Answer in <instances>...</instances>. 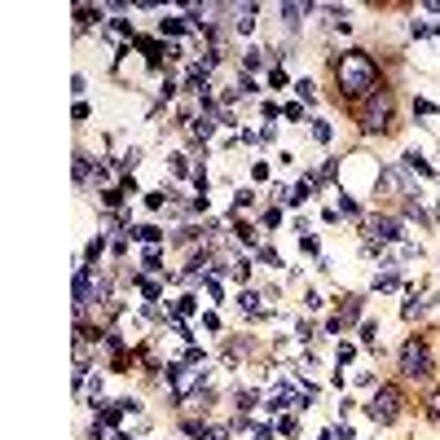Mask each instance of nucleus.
Listing matches in <instances>:
<instances>
[{"mask_svg":"<svg viewBox=\"0 0 440 440\" xmlns=\"http://www.w3.org/2000/svg\"><path fill=\"white\" fill-rule=\"evenodd\" d=\"M334 84H339V97H348V101H366L374 88H383L374 58L361 53V48H348V53L334 62Z\"/></svg>","mask_w":440,"mask_h":440,"instance_id":"nucleus-1","label":"nucleus"},{"mask_svg":"<svg viewBox=\"0 0 440 440\" xmlns=\"http://www.w3.org/2000/svg\"><path fill=\"white\" fill-rule=\"evenodd\" d=\"M357 119H361V128L366 133H392V119H396V101H392V93L387 88H374L366 101H361V111H357Z\"/></svg>","mask_w":440,"mask_h":440,"instance_id":"nucleus-2","label":"nucleus"},{"mask_svg":"<svg viewBox=\"0 0 440 440\" xmlns=\"http://www.w3.org/2000/svg\"><path fill=\"white\" fill-rule=\"evenodd\" d=\"M401 405H405V392H401L396 383H383L379 392H374V401L366 405V414H370L379 427H392V423L401 419Z\"/></svg>","mask_w":440,"mask_h":440,"instance_id":"nucleus-3","label":"nucleus"},{"mask_svg":"<svg viewBox=\"0 0 440 440\" xmlns=\"http://www.w3.org/2000/svg\"><path fill=\"white\" fill-rule=\"evenodd\" d=\"M396 370L405 379H427L431 374V348H427V339H405L401 357H396Z\"/></svg>","mask_w":440,"mask_h":440,"instance_id":"nucleus-4","label":"nucleus"},{"mask_svg":"<svg viewBox=\"0 0 440 440\" xmlns=\"http://www.w3.org/2000/svg\"><path fill=\"white\" fill-rule=\"evenodd\" d=\"M366 234H379L383 242H401V238H405V229H401V220H396V216H374V220L366 225Z\"/></svg>","mask_w":440,"mask_h":440,"instance_id":"nucleus-5","label":"nucleus"},{"mask_svg":"<svg viewBox=\"0 0 440 440\" xmlns=\"http://www.w3.org/2000/svg\"><path fill=\"white\" fill-rule=\"evenodd\" d=\"M401 185H405L401 168H383V172H379V180H374V190H383V194H401Z\"/></svg>","mask_w":440,"mask_h":440,"instance_id":"nucleus-6","label":"nucleus"},{"mask_svg":"<svg viewBox=\"0 0 440 440\" xmlns=\"http://www.w3.org/2000/svg\"><path fill=\"white\" fill-rule=\"evenodd\" d=\"M317 185H322V176H304L300 185L291 190V198H287V203H291V207H300L304 198H313V194H317Z\"/></svg>","mask_w":440,"mask_h":440,"instance_id":"nucleus-7","label":"nucleus"},{"mask_svg":"<svg viewBox=\"0 0 440 440\" xmlns=\"http://www.w3.org/2000/svg\"><path fill=\"white\" fill-rule=\"evenodd\" d=\"M401 159H405V168H409V172H419V176H427V180L436 176V168H431V163L423 159V154H419V150H405V154H401Z\"/></svg>","mask_w":440,"mask_h":440,"instance_id":"nucleus-8","label":"nucleus"},{"mask_svg":"<svg viewBox=\"0 0 440 440\" xmlns=\"http://www.w3.org/2000/svg\"><path fill=\"white\" fill-rule=\"evenodd\" d=\"M128 234H137L141 242H150V247H159L163 242V229H154V225H141V229H128Z\"/></svg>","mask_w":440,"mask_h":440,"instance_id":"nucleus-9","label":"nucleus"},{"mask_svg":"<svg viewBox=\"0 0 440 440\" xmlns=\"http://www.w3.org/2000/svg\"><path fill=\"white\" fill-rule=\"evenodd\" d=\"M101 251H106V238H93V242H88V247H84V269H88V265H97V260H101Z\"/></svg>","mask_w":440,"mask_h":440,"instance_id":"nucleus-10","label":"nucleus"},{"mask_svg":"<svg viewBox=\"0 0 440 440\" xmlns=\"http://www.w3.org/2000/svg\"><path fill=\"white\" fill-rule=\"evenodd\" d=\"M344 322H357L361 317V295H344V313H339Z\"/></svg>","mask_w":440,"mask_h":440,"instance_id":"nucleus-11","label":"nucleus"},{"mask_svg":"<svg viewBox=\"0 0 440 440\" xmlns=\"http://www.w3.org/2000/svg\"><path fill=\"white\" fill-rule=\"evenodd\" d=\"M374 291H401V277L396 273H379L374 277Z\"/></svg>","mask_w":440,"mask_h":440,"instance_id":"nucleus-12","label":"nucleus"},{"mask_svg":"<svg viewBox=\"0 0 440 440\" xmlns=\"http://www.w3.org/2000/svg\"><path fill=\"white\" fill-rule=\"evenodd\" d=\"M159 31H163V36H180V31H185V22H180V18H163Z\"/></svg>","mask_w":440,"mask_h":440,"instance_id":"nucleus-13","label":"nucleus"},{"mask_svg":"<svg viewBox=\"0 0 440 440\" xmlns=\"http://www.w3.org/2000/svg\"><path fill=\"white\" fill-rule=\"evenodd\" d=\"M295 93H300L304 101H317V88H313V80H295Z\"/></svg>","mask_w":440,"mask_h":440,"instance_id":"nucleus-14","label":"nucleus"},{"mask_svg":"<svg viewBox=\"0 0 440 440\" xmlns=\"http://www.w3.org/2000/svg\"><path fill=\"white\" fill-rule=\"evenodd\" d=\"M427 419H431V423H440V387L427 396Z\"/></svg>","mask_w":440,"mask_h":440,"instance_id":"nucleus-15","label":"nucleus"},{"mask_svg":"<svg viewBox=\"0 0 440 440\" xmlns=\"http://www.w3.org/2000/svg\"><path fill=\"white\" fill-rule=\"evenodd\" d=\"M419 313H423V304H419V300H405V304H401V317H405V322H414Z\"/></svg>","mask_w":440,"mask_h":440,"instance_id":"nucleus-16","label":"nucleus"},{"mask_svg":"<svg viewBox=\"0 0 440 440\" xmlns=\"http://www.w3.org/2000/svg\"><path fill=\"white\" fill-rule=\"evenodd\" d=\"M300 14H308V5H282V18L287 22H300Z\"/></svg>","mask_w":440,"mask_h":440,"instance_id":"nucleus-17","label":"nucleus"},{"mask_svg":"<svg viewBox=\"0 0 440 440\" xmlns=\"http://www.w3.org/2000/svg\"><path fill=\"white\" fill-rule=\"evenodd\" d=\"M291 405V392H277V396H269V409L277 414V409H287Z\"/></svg>","mask_w":440,"mask_h":440,"instance_id":"nucleus-18","label":"nucleus"},{"mask_svg":"<svg viewBox=\"0 0 440 440\" xmlns=\"http://www.w3.org/2000/svg\"><path fill=\"white\" fill-rule=\"evenodd\" d=\"M242 66H247V71L260 66V48H247V53H242Z\"/></svg>","mask_w":440,"mask_h":440,"instance_id":"nucleus-19","label":"nucleus"},{"mask_svg":"<svg viewBox=\"0 0 440 440\" xmlns=\"http://www.w3.org/2000/svg\"><path fill=\"white\" fill-rule=\"evenodd\" d=\"M374 330H379L374 322H366V326H361V344H366V348H374Z\"/></svg>","mask_w":440,"mask_h":440,"instance_id":"nucleus-20","label":"nucleus"},{"mask_svg":"<svg viewBox=\"0 0 440 440\" xmlns=\"http://www.w3.org/2000/svg\"><path fill=\"white\" fill-rule=\"evenodd\" d=\"M313 137L326 145V141H330V123H322V119H317V123H313Z\"/></svg>","mask_w":440,"mask_h":440,"instance_id":"nucleus-21","label":"nucleus"},{"mask_svg":"<svg viewBox=\"0 0 440 440\" xmlns=\"http://www.w3.org/2000/svg\"><path fill=\"white\" fill-rule=\"evenodd\" d=\"M269 84H273V88H287V71L273 66V71H269Z\"/></svg>","mask_w":440,"mask_h":440,"instance_id":"nucleus-22","label":"nucleus"},{"mask_svg":"<svg viewBox=\"0 0 440 440\" xmlns=\"http://www.w3.org/2000/svg\"><path fill=\"white\" fill-rule=\"evenodd\" d=\"M172 172H176V176H185V172H190V163H185V154H172Z\"/></svg>","mask_w":440,"mask_h":440,"instance_id":"nucleus-23","label":"nucleus"},{"mask_svg":"<svg viewBox=\"0 0 440 440\" xmlns=\"http://www.w3.org/2000/svg\"><path fill=\"white\" fill-rule=\"evenodd\" d=\"M101 203H106V207H119V203H123V190H106V194H101Z\"/></svg>","mask_w":440,"mask_h":440,"instance_id":"nucleus-24","label":"nucleus"},{"mask_svg":"<svg viewBox=\"0 0 440 440\" xmlns=\"http://www.w3.org/2000/svg\"><path fill=\"white\" fill-rule=\"evenodd\" d=\"M282 225V212H277V207H269V212H265V229H277Z\"/></svg>","mask_w":440,"mask_h":440,"instance_id":"nucleus-25","label":"nucleus"},{"mask_svg":"<svg viewBox=\"0 0 440 440\" xmlns=\"http://www.w3.org/2000/svg\"><path fill=\"white\" fill-rule=\"evenodd\" d=\"M119 414H123L119 405H115V409H101V423H106V427H115V423H119Z\"/></svg>","mask_w":440,"mask_h":440,"instance_id":"nucleus-26","label":"nucleus"},{"mask_svg":"<svg viewBox=\"0 0 440 440\" xmlns=\"http://www.w3.org/2000/svg\"><path fill=\"white\" fill-rule=\"evenodd\" d=\"M75 180H80V185L88 180V159H75Z\"/></svg>","mask_w":440,"mask_h":440,"instance_id":"nucleus-27","label":"nucleus"},{"mask_svg":"<svg viewBox=\"0 0 440 440\" xmlns=\"http://www.w3.org/2000/svg\"><path fill=\"white\" fill-rule=\"evenodd\" d=\"M234 401H238V409H242V414H247V409H251V405H255V392H238V396H234Z\"/></svg>","mask_w":440,"mask_h":440,"instance_id":"nucleus-28","label":"nucleus"},{"mask_svg":"<svg viewBox=\"0 0 440 440\" xmlns=\"http://www.w3.org/2000/svg\"><path fill=\"white\" fill-rule=\"evenodd\" d=\"M150 269H159V247H150V251H145V273H150Z\"/></svg>","mask_w":440,"mask_h":440,"instance_id":"nucleus-29","label":"nucleus"},{"mask_svg":"<svg viewBox=\"0 0 440 440\" xmlns=\"http://www.w3.org/2000/svg\"><path fill=\"white\" fill-rule=\"evenodd\" d=\"M352 357H357V348H352V344H339V366H348Z\"/></svg>","mask_w":440,"mask_h":440,"instance_id":"nucleus-30","label":"nucleus"},{"mask_svg":"<svg viewBox=\"0 0 440 440\" xmlns=\"http://www.w3.org/2000/svg\"><path fill=\"white\" fill-rule=\"evenodd\" d=\"M414 111H419V115H436V106H431L427 97H419V101H414Z\"/></svg>","mask_w":440,"mask_h":440,"instance_id":"nucleus-31","label":"nucleus"},{"mask_svg":"<svg viewBox=\"0 0 440 440\" xmlns=\"http://www.w3.org/2000/svg\"><path fill=\"white\" fill-rule=\"evenodd\" d=\"M145 207H154V212H159V207H163V194H159V190H150V194H145Z\"/></svg>","mask_w":440,"mask_h":440,"instance_id":"nucleus-32","label":"nucleus"},{"mask_svg":"<svg viewBox=\"0 0 440 440\" xmlns=\"http://www.w3.org/2000/svg\"><path fill=\"white\" fill-rule=\"evenodd\" d=\"M339 212H344V216H357V212H361V207H357L352 198H339Z\"/></svg>","mask_w":440,"mask_h":440,"instance_id":"nucleus-33","label":"nucleus"},{"mask_svg":"<svg viewBox=\"0 0 440 440\" xmlns=\"http://www.w3.org/2000/svg\"><path fill=\"white\" fill-rule=\"evenodd\" d=\"M300 251L304 255H317V238H300Z\"/></svg>","mask_w":440,"mask_h":440,"instance_id":"nucleus-34","label":"nucleus"},{"mask_svg":"<svg viewBox=\"0 0 440 440\" xmlns=\"http://www.w3.org/2000/svg\"><path fill=\"white\" fill-rule=\"evenodd\" d=\"M277 431L282 436H295V419H277Z\"/></svg>","mask_w":440,"mask_h":440,"instance_id":"nucleus-35","label":"nucleus"},{"mask_svg":"<svg viewBox=\"0 0 440 440\" xmlns=\"http://www.w3.org/2000/svg\"><path fill=\"white\" fill-rule=\"evenodd\" d=\"M207 440H229V427H207Z\"/></svg>","mask_w":440,"mask_h":440,"instance_id":"nucleus-36","label":"nucleus"},{"mask_svg":"<svg viewBox=\"0 0 440 440\" xmlns=\"http://www.w3.org/2000/svg\"><path fill=\"white\" fill-rule=\"evenodd\" d=\"M247 273H251V265H247V260H238V265H234V277H238V282H247Z\"/></svg>","mask_w":440,"mask_h":440,"instance_id":"nucleus-37","label":"nucleus"}]
</instances>
